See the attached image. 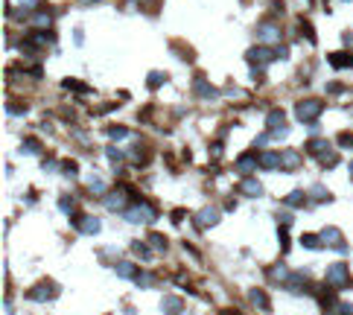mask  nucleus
<instances>
[{
	"mask_svg": "<svg viewBox=\"0 0 353 315\" xmlns=\"http://www.w3.org/2000/svg\"><path fill=\"white\" fill-rule=\"evenodd\" d=\"M123 219L131 222V225H140V222H152L155 219V207L149 201H137L134 207H126L123 210Z\"/></svg>",
	"mask_w": 353,
	"mask_h": 315,
	"instance_id": "obj_1",
	"label": "nucleus"
},
{
	"mask_svg": "<svg viewBox=\"0 0 353 315\" xmlns=\"http://www.w3.org/2000/svg\"><path fill=\"white\" fill-rule=\"evenodd\" d=\"M295 114H298L301 123H313V120L321 114V102L318 99H304V102L295 105Z\"/></svg>",
	"mask_w": 353,
	"mask_h": 315,
	"instance_id": "obj_2",
	"label": "nucleus"
},
{
	"mask_svg": "<svg viewBox=\"0 0 353 315\" xmlns=\"http://www.w3.org/2000/svg\"><path fill=\"white\" fill-rule=\"evenodd\" d=\"M327 283L336 286V289H342V286H351V275H348V266H345V263H333V266L327 269Z\"/></svg>",
	"mask_w": 353,
	"mask_h": 315,
	"instance_id": "obj_3",
	"label": "nucleus"
},
{
	"mask_svg": "<svg viewBox=\"0 0 353 315\" xmlns=\"http://www.w3.org/2000/svg\"><path fill=\"white\" fill-rule=\"evenodd\" d=\"M126 204H128V190L126 187H117L114 193L105 196V207H108V210H126Z\"/></svg>",
	"mask_w": 353,
	"mask_h": 315,
	"instance_id": "obj_4",
	"label": "nucleus"
},
{
	"mask_svg": "<svg viewBox=\"0 0 353 315\" xmlns=\"http://www.w3.org/2000/svg\"><path fill=\"white\" fill-rule=\"evenodd\" d=\"M73 228H76L79 234H88V236H91V234H96V231L102 228V222L96 219V216H79V213H76V216H73Z\"/></svg>",
	"mask_w": 353,
	"mask_h": 315,
	"instance_id": "obj_5",
	"label": "nucleus"
},
{
	"mask_svg": "<svg viewBox=\"0 0 353 315\" xmlns=\"http://www.w3.org/2000/svg\"><path fill=\"white\" fill-rule=\"evenodd\" d=\"M53 295H56V286L50 283V280H41L38 286H32L30 292H27L30 301H50Z\"/></svg>",
	"mask_w": 353,
	"mask_h": 315,
	"instance_id": "obj_6",
	"label": "nucleus"
},
{
	"mask_svg": "<svg viewBox=\"0 0 353 315\" xmlns=\"http://www.w3.org/2000/svg\"><path fill=\"white\" fill-rule=\"evenodd\" d=\"M219 222V210L216 207H201L198 213H196V225L198 228H213Z\"/></svg>",
	"mask_w": 353,
	"mask_h": 315,
	"instance_id": "obj_7",
	"label": "nucleus"
},
{
	"mask_svg": "<svg viewBox=\"0 0 353 315\" xmlns=\"http://www.w3.org/2000/svg\"><path fill=\"white\" fill-rule=\"evenodd\" d=\"M257 166H260V155H254V152H245V155H239V160H236V169L245 172V178L254 172Z\"/></svg>",
	"mask_w": 353,
	"mask_h": 315,
	"instance_id": "obj_8",
	"label": "nucleus"
},
{
	"mask_svg": "<svg viewBox=\"0 0 353 315\" xmlns=\"http://www.w3.org/2000/svg\"><path fill=\"white\" fill-rule=\"evenodd\" d=\"M321 239H324V245H333V248H339L342 254L348 251V245L342 242V234H339L336 228H324V231H321Z\"/></svg>",
	"mask_w": 353,
	"mask_h": 315,
	"instance_id": "obj_9",
	"label": "nucleus"
},
{
	"mask_svg": "<svg viewBox=\"0 0 353 315\" xmlns=\"http://www.w3.org/2000/svg\"><path fill=\"white\" fill-rule=\"evenodd\" d=\"M239 193H242V196H248V198H257V196H263V184H260L257 178L248 175V178H242V181H239Z\"/></svg>",
	"mask_w": 353,
	"mask_h": 315,
	"instance_id": "obj_10",
	"label": "nucleus"
},
{
	"mask_svg": "<svg viewBox=\"0 0 353 315\" xmlns=\"http://www.w3.org/2000/svg\"><path fill=\"white\" fill-rule=\"evenodd\" d=\"M275 59V50H269V47H254V50H248V62L251 64H266Z\"/></svg>",
	"mask_w": 353,
	"mask_h": 315,
	"instance_id": "obj_11",
	"label": "nucleus"
},
{
	"mask_svg": "<svg viewBox=\"0 0 353 315\" xmlns=\"http://www.w3.org/2000/svg\"><path fill=\"white\" fill-rule=\"evenodd\" d=\"M160 310L166 315H181L184 313V304H181V298H175V295H166L163 301H160Z\"/></svg>",
	"mask_w": 353,
	"mask_h": 315,
	"instance_id": "obj_12",
	"label": "nucleus"
},
{
	"mask_svg": "<svg viewBox=\"0 0 353 315\" xmlns=\"http://www.w3.org/2000/svg\"><path fill=\"white\" fill-rule=\"evenodd\" d=\"M330 149H333V146H330L327 140H321V137H315V140H310V143H307V152H310V155H315V158L327 155Z\"/></svg>",
	"mask_w": 353,
	"mask_h": 315,
	"instance_id": "obj_13",
	"label": "nucleus"
},
{
	"mask_svg": "<svg viewBox=\"0 0 353 315\" xmlns=\"http://www.w3.org/2000/svg\"><path fill=\"white\" fill-rule=\"evenodd\" d=\"M289 277H292L289 266H275V269L269 272V280H272V283H283V280L289 283Z\"/></svg>",
	"mask_w": 353,
	"mask_h": 315,
	"instance_id": "obj_14",
	"label": "nucleus"
},
{
	"mask_svg": "<svg viewBox=\"0 0 353 315\" xmlns=\"http://www.w3.org/2000/svg\"><path fill=\"white\" fill-rule=\"evenodd\" d=\"M193 91H196V94H198V96H207V99H210V96H216V94H219V91H213V88H210V85H207V82H204L201 76H196V82H193Z\"/></svg>",
	"mask_w": 353,
	"mask_h": 315,
	"instance_id": "obj_15",
	"label": "nucleus"
},
{
	"mask_svg": "<svg viewBox=\"0 0 353 315\" xmlns=\"http://www.w3.org/2000/svg\"><path fill=\"white\" fill-rule=\"evenodd\" d=\"M260 38L269 41V44H272V41H280V30H277L275 24H263V27H260Z\"/></svg>",
	"mask_w": 353,
	"mask_h": 315,
	"instance_id": "obj_16",
	"label": "nucleus"
},
{
	"mask_svg": "<svg viewBox=\"0 0 353 315\" xmlns=\"http://www.w3.org/2000/svg\"><path fill=\"white\" fill-rule=\"evenodd\" d=\"M260 166H266V169H280L283 160H280V155H275V152H266V155H260Z\"/></svg>",
	"mask_w": 353,
	"mask_h": 315,
	"instance_id": "obj_17",
	"label": "nucleus"
},
{
	"mask_svg": "<svg viewBox=\"0 0 353 315\" xmlns=\"http://www.w3.org/2000/svg\"><path fill=\"white\" fill-rule=\"evenodd\" d=\"M117 275L126 280H137V266L134 263H117Z\"/></svg>",
	"mask_w": 353,
	"mask_h": 315,
	"instance_id": "obj_18",
	"label": "nucleus"
},
{
	"mask_svg": "<svg viewBox=\"0 0 353 315\" xmlns=\"http://www.w3.org/2000/svg\"><path fill=\"white\" fill-rule=\"evenodd\" d=\"M330 64H333V67H353V56L351 53H333V56H330Z\"/></svg>",
	"mask_w": 353,
	"mask_h": 315,
	"instance_id": "obj_19",
	"label": "nucleus"
},
{
	"mask_svg": "<svg viewBox=\"0 0 353 315\" xmlns=\"http://www.w3.org/2000/svg\"><path fill=\"white\" fill-rule=\"evenodd\" d=\"M280 160H283V169H298L301 166V155L298 152H283Z\"/></svg>",
	"mask_w": 353,
	"mask_h": 315,
	"instance_id": "obj_20",
	"label": "nucleus"
},
{
	"mask_svg": "<svg viewBox=\"0 0 353 315\" xmlns=\"http://www.w3.org/2000/svg\"><path fill=\"white\" fill-rule=\"evenodd\" d=\"M286 204L289 207H304V204H307V196H304L301 190H292L286 196Z\"/></svg>",
	"mask_w": 353,
	"mask_h": 315,
	"instance_id": "obj_21",
	"label": "nucleus"
},
{
	"mask_svg": "<svg viewBox=\"0 0 353 315\" xmlns=\"http://www.w3.org/2000/svg\"><path fill=\"white\" fill-rule=\"evenodd\" d=\"M301 242H304V248H321V234H304L301 236Z\"/></svg>",
	"mask_w": 353,
	"mask_h": 315,
	"instance_id": "obj_22",
	"label": "nucleus"
},
{
	"mask_svg": "<svg viewBox=\"0 0 353 315\" xmlns=\"http://www.w3.org/2000/svg\"><path fill=\"white\" fill-rule=\"evenodd\" d=\"M88 187H91L94 196H102V193H105V181H102V178H96V175H91V178H88Z\"/></svg>",
	"mask_w": 353,
	"mask_h": 315,
	"instance_id": "obj_23",
	"label": "nucleus"
},
{
	"mask_svg": "<svg viewBox=\"0 0 353 315\" xmlns=\"http://www.w3.org/2000/svg\"><path fill=\"white\" fill-rule=\"evenodd\" d=\"M310 196H313L315 201H330V193H327V187H321V184H315V187L310 190Z\"/></svg>",
	"mask_w": 353,
	"mask_h": 315,
	"instance_id": "obj_24",
	"label": "nucleus"
},
{
	"mask_svg": "<svg viewBox=\"0 0 353 315\" xmlns=\"http://www.w3.org/2000/svg\"><path fill=\"white\" fill-rule=\"evenodd\" d=\"M251 301H254L260 310H269V301H266V295H263L260 289H251Z\"/></svg>",
	"mask_w": 353,
	"mask_h": 315,
	"instance_id": "obj_25",
	"label": "nucleus"
},
{
	"mask_svg": "<svg viewBox=\"0 0 353 315\" xmlns=\"http://www.w3.org/2000/svg\"><path fill=\"white\" fill-rule=\"evenodd\" d=\"M149 242H152V248H155V251H166V236L152 234V236H149Z\"/></svg>",
	"mask_w": 353,
	"mask_h": 315,
	"instance_id": "obj_26",
	"label": "nucleus"
},
{
	"mask_svg": "<svg viewBox=\"0 0 353 315\" xmlns=\"http://www.w3.org/2000/svg\"><path fill=\"white\" fill-rule=\"evenodd\" d=\"M21 152H24V155H38L41 146H38V140H27V143L21 146Z\"/></svg>",
	"mask_w": 353,
	"mask_h": 315,
	"instance_id": "obj_27",
	"label": "nucleus"
},
{
	"mask_svg": "<svg viewBox=\"0 0 353 315\" xmlns=\"http://www.w3.org/2000/svg\"><path fill=\"white\" fill-rule=\"evenodd\" d=\"M131 251L137 254V257H143V260H149V254H152V248H146L143 242H131Z\"/></svg>",
	"mask_w": 353,
	"mask_h": 315,
	"instance_id": "obj_28",
	"label": "nucleus"
},
{
	"mask_svg": "<svg viewBox=\"0 0 353 315\" xmlns=\"http://www.w3.org/2000/svg\"><path fill=\"white\" fill-rule=\"evenodd\" d=\"M128 134V128L126 126H114V128H108V137H114V140H123Z\"/></svg>",
	"mask_w": 353,
	"mask_h": 315,
	"instance_id": "obj_29",
	"label": "nucleus"
},
{
	"mask_svg": "<svg viewBox=\"0 0 353 315\" xmlns=\"http://www.w3.org/2000/svg\"><path fill=\"white\" fill-rule=\"evenodd\" d=\"M330 315H353V307H351V304H336Z\"/></svg>",
	"mask_w": 353,
	"mask_h": 315,
	"instance_id": "obj_30",
	"label": "nucleus"
},
{
	"mask_svg": "<svg viewBox=\"0 0 353 315\" xmlns=\"http://www.w3.org/2000/svg\"><path fill=\"white\" fill-rule=\"evenodd\" d=\"M62 169H64V175H76L79 163H76V160H62Z\"/></svg>",
	"mask_w": 353,
	"mask_h": 315,
	"instance_id": "obj_31",
	"label": "nucleus"
},
{
	"mask_svg": "<svg viewBox=\"0 0 353 315\" xmlns=\"http://www.w3.org/2000/svg\"><path fill=\"white\" fill-rule=\"evenodd\" d=\"M105 155L111 158V160H123V158H126V152H120L117 146H108V149H105Z\"/></svg>",
	"mask_w": 353,
	"mask_h": 315,
	"instance_id": "obj_32",
	"label": "nucleus"
},
{
	"mask_svg": "<svg viewBox=\"0 0 353 315\" xmlns=\"http://www.w3.org/2000/svg\"><path fill=\"white\" fill-rule=\"evenodd\" d=\"M163 73H149V88H158V85H163Z\"/></svg>",
	"mask_w": 353,
	"mask_h": 315,
	"instance_id": "obj_33",
	"label": "nucleus"
},
{
	"mask_svg": "<svg viewBox=\"0 0 353 315\" xmlns=\"http://www.w3.org/2000/svg\"><path fill=\"white\" fill-rule=\"evenodd\" d=\"M152 283H155L152 275H137V286H152Z\"/></svg>",
	"mask_w": 353,
	"mask_h": 315,
	"instance_id": "obj_34",
	"label": "nucleus"
},
{
	"mask_svg": "<svg viewBox=\"0 0 353 315\" xmlns=\"http://www.w3.org/2000/svg\"><path fill=\"white\" fill-rule=\"evenodd\" d=\"M280 248L289 251V234H286V228H283V225H280Z\"/></svg>",
	"mask_w": 353,
	"mask_h": 315,
	"instance_id": "obj_35",
	"label": "nucleus"
},
{
	"mask_svg": "<svg viewBox=\"0 0 353 315\" xmlns=\"http://www.w3.org/2000/svg\"><path fill=\"white\" fill-rule=\"evenodd\" d=\"M339 146H351L353 149V134H339Z\"/></svg>",
	"mask_w": 353,
	"mask_h": 315,
	"instance_id": "obj_36",
	"label": "nucleus"
},
{
	"mask_svg": "<svg viewBox=\"0 0 353 315\" xmlns=\"http://www.w3.org/2000/svg\"><path fill=\"white\" fill-rule=\"evenodd\" d=\"M59 207H62V210H73V198H67V196H64L62 201H59Z\"/></svg>",
	"mask_w": 353,
	"mask_h": 315,
	"instance_id": "obj_37",
	"label": "nucleus"
},
{
	"mask_svg": "<svg viewBox=\"0 0 353 315\" xmlns=\"http://www.w3.org/2000/svg\"><path fill=\"white\" fill-rule=\"evenodd\" d=\"M38 3H41V0H21V6H27V9H30V6H38Z\"/></svg>",
	"mask_w": 353,
	"mask_h": 315,
	"instance_id": "obj_38",
	"label": "nucleus"
},
{
	"mask_svg": "<svg viewBox=\"0 0 353 315\" xmlns=\"http://www.w3.org/2000/svg\"><path fill=\"white\" fill-rule=\"evenodd\" d=\"M351 178H353V163H351Z\"/></svg>",
	"mask_w": 353,
	"mask_h": 315,
	"instance_id": "obj_39",
	"label": "nucleus"
}]
</instances>
